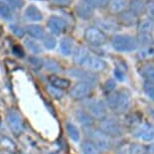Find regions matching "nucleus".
<instances>
[{"mask_svg": "<svg viewBox=\"0 0 154 154\" xmlns=\"http://www.w3.org/2000/svg\"><path fill=\"white\" fill-rule=\"evenodd\" d=\"M112 48L119 53H131L137 48L136 37L129 34H116L111 42Z\"/></svg>", "mask_w": 154, "mask_h": 154, "instance_id": "obj_1", "label": "nucleus"}, {"mask_svg": "<svg viewBox=\"0 0 154 154\" xmlns=\"http://www.w3.org/2000/svg\"><path fill=\"white\" fill-rule=\"evenodd\" d=\"M100 130L109 137H118L123 134V128L121 124L114 118H104L101 120Z\"/></svg>", "mask_w": 154, "mask_h": 154, "instance_id": "obj_2", "label": "nucleus"}, {"mask_svg": "<svg viewBox=\"0 0 154 154\" xmlns=\"http://www.w3.org/2000/svg\"><path fill=\"white\" fill-rule=\"evenodd\" d=\"M85 39L87 42L95 46L103 45L107 42V35L100 28L90 26L85 31Z\"/></svg>", "mask_w": 154, "mask_h": 154, "instance_id": "obj_3", "label": "nucleus"}, {"mask_svg": "<svg viewBox=\"0 0 154 154\" xmlns=\"http://www.w3.org/2000/svg\"><path fill=\"white\" fill-rule=\"evenodd\" d=\"M86 109H87V112L95 119L103 120L107 116L106 107L104 105L103 102L101 100H99V99H92V100L87 102Z\"/></svg>", "mask_w": 154, "mask_h": 154, "instance_id": "obj_4", "label": "nucleus"}, {"mask_svg": "<svg viewBox=\"0 0 154 154\" xmlns=\"http://www.w3.org/2000/svg\"><path fill=\"white\" fill-rule=\"evenodd\" d=\"M68 75L72 78L81 80V82H85L90 86H95L98 83V77L89 69H72L68 72Z\"/></svg>", "mask_w": 154, "mask_h": 154, "instance_id": "obj_5", "label": "nucleus"}, {"mask_svg": "<svg viewBox=\"0 0 154 154\" xmlns=\"http://www.w3.org/2000/svg\"><path fill=\"white\" fill-rule=\"evenodd\" d=\"M90 136L93 139V143H94L99 150L107 151L111 147V140L108 135H106L104 132H102L101 130H91L89 131Z\"/></svg>", "mask_w": 154, "mask_h": 154, "instance_id": "obj_6", "label": "nucleus"}, {"mask_svg": "<svg viewBox=\"0 0 154 154\" xmlns=\"http://www.w3.org/2000/svg\"><path fill=\"white\" fill-rule=\"evenodd\" d=\"M83 66H85L93 72H102L106 69V62L103 59L97 56H94V54H88V56L85 57V60H83L82 65Z\"/></svg>", "mask_w": 154, "mask_h": 154, "instance_id": "obj_7", "label": "nucleus"}, {"mask_svg": "<svg viewBox=\"0 0 154 154\" xmlns=\"http://www.w3.org/2000/svg\"><path fill=\"white\" fill-rule=\"evenodd\" d=\"M131 105H132V97L130 95V93L126 91V90L119 91L115 111L120 113V114H124V113L129 111L130 108H131Z\"/></svg>", "mask_w": 154, "mask_h": 154, "instance_id": "obj_8", "label": "nucleus"}, {"mask_svg": "<svg viewBox=\"0 0 154 154\" xmlns=\"http://www.w3.org/2000/svg\"><path fill=\"white\" fill-rule=\"evenodd\" d=\"M92 87L85 82H79L72 87V90L69 91V96L74 100L80 101L86 99L88 96L91 94Z\"/></svg>", "mask_w": 154, "mask_h": 154, "instance_id": "obj_9", "label": "nucleus"}, {"mask_svg": "<svg viewBox=\"0 0 154 154\" xmlns=\"http://www.w3.org/2000/svg\"><path fill=\"white\" fill-rule=\"evenodd\" d=\"M75 11L82 19H90L95 13V7L89 0H80L75 6Z\"/></svg>", "mask_w": 154, "mask_h": 154, "instance_id": "obj_10", "label": "nucleus"}, {"mask_svg": "<svg viewBox=\"0 0 154 154\" xmlns=\"http://www.w3.org/2000/svg\"><path fill=\"white\" fill-rule=\"evenodd\" d=\"M7 122L12 131H14L15 133L21 132L23 128V122H22V117L19 112H17L16 110H10V111H8Z\"/></svg>", "mask_w": 154, "mask_h": 154, "instance_id": "obj_11", "label": "nucleus"}, {"mask_svg": "<svg viewBox=\"0 0 154 154\" xmlns=\"http://www.w3.org/2000/svg\"><path fill=\"white\" fill-rule=\"evenodd\" d=\"M134 136L142 141H153L154 140V127L148 124H143L138 126L134 131Z\"/></svg>", "mask_w": 154, "mask_h": 154, "instance_id": "obj_12", "label": "nucleus"}, {"mask_svg": "<svg viewBox=\"0 0 154 154\" xmlns=\"http://www.w3.org/2000/svg\"><path fill=\"white\" fill-rule=\"evenodd\" d=\"M48 26L49 30L54 34H60L66 29V23L59 16H51L48 20Z\"/></svg>", "mask_w": 154, "mask_h": 154, "instance_id": "obj_13", "label": "nucleus"}, {"mask_svg": "<svg viewBox=\"0 0 154 154\" xmlns=\"http://www.w3.org/2000/svg\"><path fill=\"white\" fill-rule=\"evenodd\" d=\"M118 22L124 26H132L137 22V16L134 15L131 11H122L118 14Z\"/></svg>", "mask_w": 154, "mask_h": 154, "instance_id": "obj_14", "label": "nucleus"}, {"mask_svg": "<svg viewBox=\"0 0 154 154\" xmlns=\"http://www.w3.org/2000/svg\"><path fill=\"white\" fill-rule=\"evenodd\" d=\"M48 82H49V84H51V86L56 87V88H59L60 90L69 88V85H71L69 80L65 79V78L57 77V75H49V77H48Z\"/></svg>", "mask_w": 154, "mask_h": 154, "instance_id": "obj_15", "label": "nucleus"}, {"mask_svg": "<svg viewBox=\"0 0 154 154\" xmlns=\"http://www.w3.org/2000/svg\"><path fill=\"white\" fill-rule=\"evenodd\" d=\"M129 11L136 16H139L145 12V1L144 0H130Z\"/></svg>", "mask_w": 154, "mask_h": 154, "instance_id": "obj_16", "label": "nucleus"}, {"mask_svg": "<svg viewBox=\"0 0 154 154\" xmlns=\"http://www.w3.org/2000/svg\"><path fill=\"white\" fill-rule=\"evenodd\" d=\"M24 16L26 19L32 20V21H40L42 19V12L34 5H29L28 7H26V9L24 11Z\"/></svg>", "mask_w": 154, "mask_h": 154, "instance_id": "obj_17", "label": "nucleus"}, {"mask_svg": "<svg viewBox=\"0 0 154 154\" xmlns=\"http://www.w3.org/2000/svg\"><path fill=\"white\" fill-rule=\"evenodd\" d=\"M136 42H137V45H140L141 48H147V46L153 45L154 39L151 33L139 32L137 37H136Z\"/></svg>", "mask_w": 154, "mask_h": 154, "instance_id": "obj_18", "label": "nucleus"}, {"mask_svg": "<svg viewBox=\"0 0 154 154\" xmlns=\"http://www.w3.org/2000/svg\"><path fill=\"white\" fill-rule=\"evenodd\" d=\"M137 28H138L139 32L151 33L154 29V20L149 18V17L142 19L138 22Z\"/></svg>", "mask_w": 154, "mask_h": 154, "instance_id": "obj_19", "label": "nucleus"}, {"mask_svg": "<svg viewBox=\"0 0 154 154\" xmlns=\"http://www.w3.org/2000/svg\"><path fill=\"white\" fill-rule=\"evenodd\" d=\"M75 115H77L78 120H79V122L83 125V126L90 127L94 124V118H93L87 111L79 110V111L75 113Z\"/></svg>", "mask_w": 154, "mask_h": 154, "instance_id": "obj_20", "label": "nucleus"}, {"mask_svg": "<svg viewBox=\"0 0 154 154\" xmlns=\"http://www.w3.org/2000/svg\"><path fill=\"white\" fill-rule=\"evenodd\" d=\"M26 30H27V33L35 39H40L45 36V29H43V27L42 25L30 24L26 27Z\"/></svg>", "mask_w": 154, "mask_h": 154, "instance_id": "obj_21", "label": "nucleus"}, {"mask_svg": "<svg viewBox=\"0 0 154 154\" xmlns=\"http://www.w3.org/2000/svg\"><path fill=\"white\" fill-rule=\"evenodd\" d=\"M72 49H74V42L69 37H65L60 40V51L63 56H71L72 54Z\"/></svg>", "mask_w": 154, "mask_h": 154, "instance_id": "obj_22", "label": "nucleus"}, {"mask_svg": "<svg viewBox=\"0 0 154 154\" xmlns=\"http://www.w3.org/2000/svg\"><path fill=\"white\" fill-rule=\"evenodd\" d=\"M109 9L112 13H121L126 7V0H109Z\"/></svg>", "mask_w": 154, "mask_h": 154, "instance_id": "obj_23", "label": "nucleus"}, {"mask_svg": "<svg viewBox=\"0 0 154 154\" xmlns=\"http://www.w3.org/2000/svg\"><path fill=\"white\" fill-rule=\"evenodd\" d=\"M140 75L146 80V82H154V65H144L140 69Z\"/></svg>", "mask_w": 154, "mask_h": 154, "instance_id": "obj_24", "label": "nucleus"}, {"mask_svg": "<svg viewBox=\"0 0 154 154\" xmlns=\"http://www.w3.org/2000/svg\"><path fill=\"white\" fill-rule=\"evenodd\" d=\"M66 132H68L69 136L71 137V139L75 142H79L80 138H81V134L80 131L78 129V127L75 125L72 124V123H68L66 124Z\"/></svg>", "mask_w": 154, "mask_h": 154, "instance_id": "obj_25", "label": "nucleus"}, {"mask_svg": "<svg viewBox=\"0 0 154 154\" xmlns=\"http://www.w3.org/2000/svg\"><path fill=\"white\" fill-rule=\"evenodd\" d=\"M99 24H100L101 28L100 29H106L108 31H115L117 29L118 27V24L116 23L115 21H113L111 19H102V20H99Z\"/></svg>", "mask_w": 154, "mask_h": 154, "instance_id": "obj_26", "label": "nucleus"}, {"mask_svg": "<svg viewBox=\"0 0 154 154\" xmlns=\"http://www.w3.org/2000/svg\"><path fill=\"white\" fill-rule=\"evenodd\" d=\"M83 154H100V150L92 141H86L82 145Z\"/></svg>", "mask_w": 154, "mask_h": 154, "instance_id": "obj_27", "label": "nucleus"}, {"mask_svg": "<svg viewBox=\"0 0 154 154\" xmlns=\"http://www.w3.org/2000/svg\"><path fill=\"white\" fill-rule=\"evenodd\" d=\"M89 51H87L86 48H79L75 51V53L74 54V60L75 63H78V65H82L83 60H85V57L88 56Z\"/></svg>", "mask_w": 154, "mask_h": 154, "instance_id": "obj_28", "label": "nucleus"}, {"mask_svg": "<svg viewBox=\"0 0 154 154\" xmlns=\"http://www.w3.org/2000/svg\"><path fill=\"white\" fill-rule=\"evenodd\" d=\"M24 43L26 45V48L29 49L31 53L33 54H40L42 51V48L38 43H37L35 40L33 39H30V38H27L24 40Z\"/></svg>", "mask_w": 154, "mask_h": 154, "instance_id": "obj_29", "label": "nucleus"}, {"mask_svg": "<svg viewBox=\"0 0 154 154\" xmlns=\"http://www.w3.org/2000/svg\"><path fill=\"white\" fill-rule=\"evenodd\" d=\"M139 59L141 60H148L154 57V46H147V48H142L138 54Z\"/></svg>", "mask_w": 154, "mask_h": 154, "instance_id": "obj_30", "label": "nucleus"}, {"mask_svg": "<svg viewBox=\"0 0 154 154\" xmlns=\"http://www.w3.org/2000/svg\"><path fill=\"white\" fill-rule=\"evenodd\" d=\"M0 15L5 19L12 18V13H11L10 7L4 1H1V0H0Z\"/></svg>", "mask_w": 154, "mask_h": 154, "instance_id": "obj_31", "label": "nucleus"}, {"mask_svg": "<svg viewBox=\"0 0 154 154\" xmlns=\"http://www.w3.org/2000/svg\"><path fill=\"white\" fill-rule=\"evenodd\" d=\"M118 99V92H112L107 96V105L111 110H114L116 108V104H117Z\"/></svg>", "mask_w": 154, "mask_h": 154, "instance_id": "obj_32", "label": "nucleus"}, {"mask_svg": "<svg viewBox=\"0 0 154 154\" xmlns=\"http://www.w3.org/2000/svg\"><path fill=\"white\" fill-rule=\"evenodd\" d=\"M144 93L154 101V82H145L143 86Z\"/></svg>", "mask_w": 154, "mask_h": 154, "instance_id": "obj_33", "label": "nucleus"}, {"mask_svg": "<svg viewBox=\"0 0 154 154\" xmlns=\"http://www.w3.org/2000/svg\"><path fill=\"white\" fill-rule=\"evenodd\" d=\"M43 45L45 48L48 49H54L57 45V39L53 35H46L43 39Z\"/></svg>", "mask_w": 154, "mask_h": 154, "instance_id": "obj_34", "label": "nucleus"}, {"mask_svg": "<svg viewBox=\"0 0 154 154\" xmlns=\"http://www.w3.org/2000/svg\"><path fill=\"white\" fill-rule=\"evenodd\" d=\"M45 68L51 72H60V66L59 63L56 62L54 60H45Z\"/></svg>", "mask_w": 154, "mask_h": 154, "instance_id": "obj_35", "label": "nucleus"}, {"mask_svg": "<svg viewBox=\"0 0 154 154\" xmlns=\"http://www.w3.org/2000/svg\"><path fill=\"white\" fill-rule=\"evenodd\" d=\"M116 88V82L113 79H110V80H107L105 84L103 85V91L105 94H110L114 91V89Z\"/></svg>", "mask_w": 154, "mask_h": 154, "instance_id": "obj_36", "label": "nucleus"}, {"mask_svg": "<svg viewBox=\"0 0 154 154\" xmlns=\"http://www.w3.org/2000/svg\"><path fill=\"white\" fill-rule=\"evenodd\" d=\"M145 13L149 18L154 20V0H148L145 2Z\"/></svg>", "mask_w": 154, "mask_h": 154, "instance_id": "obj_37", "label": "nucleus"}, {"mask_svg": "<svg viewBox=\"0 0 154 154\" xmlns=\"http://www.w3.org/2000/svg\"><path fill=\"white\" fill-rule=\"evenodd\" d=\"M48 91L49 94H51V97H54V99H62L63 97V90H60L59 88H56V87L48 86Z\"/></svg>", "mask_w": 154, "mask_h": 154, "instance_id": "obj_38", "label": "nucleus"}, {"mask_svg": "<svg viewBox=\"0 0 154 154\" xmlns=\"http://www.w3.org/2000/svg\"><path fill=\"white\" fill-rule=\"evenodd\" d=\"M127 150H128V152H129V154H143L144 153V148L138 144L129 145V148H128Z\"/></svg>", "mask_w": 154, "mask_h": 154, "instance_id": "obj_39", "label": "nucleus"}, {"mask_svg": "<svg viewBox=\"0 0 154 154\" xmlns=\"http://www.w3.org/2000/svg\"><path fill=\"white\" fill-rule=\"evenodd\" d=\"M28 62H29L30 65L36 69H42V66H43L42 60L40 59H38V57H28Z\"/></svg>", "mask_w": 154, "mask_h": 154, "instance_id": "obj_40", "label": "nucleus"}, {"mask_svg": "<svg viewBox=\"0 0 154 154\" xmlns=\"http://www.w3.org/2000/svg\"><path fill=\"white\" fill-rule=\"evenodd\" d=\"M91 2V4L94 7H98V8H104L106 6H108L109 0H89Z\"/></svg>", "mask_w": 154, "mask_h": 154, "instance_id": "obj_41", "label": "nucleus"}, {"mask_svg": "<svg viewBox=\"0 0 154 154\" xmlns=\"http://www.w3.org/2000/svg\"><path fill=\"white\" fill-rule=\"evenodd\" d=\"M12 53L18 57H24V51H23V48L18 45H15L12 46Z\"/></svg>", "mask_w": 154, "mask_h": 154, "instance_id": "obj_42", "label": "nucleus"}, {"mask_svg": "<svg viewBox=\"0 0 154 154\" xmlns=\"http://www.w3.org/2000/svg\"><path fill=\"white\" fill-rule=\"evenodd\" d=\"M10 29L12 30L13 32L15 33L17 36H19V37H22L23 34H24V30H23L21 27L17 26V25H14V24L10 25Z\"/></svg>", "mask_w": 154, "mask_h": 154, "instance_id": "obj_43", "label": "nucleus"}, {"mask_svg": "<svg viewBox=\"0 0 154 154\" xmlns=\"http://www.w3.org/2000/svg\"><path fill=\"white\" fill-rule=\"evenodd\" d=\"M7 1H8V3L16 8L22 7V5H23V0H7Z\"/></svg>", "mask_w": 154, "mask_h": 154, "instance_id": "obj_44", "label": "nucleus"}, {"mask_svg": "<svg viewBox=\"0 0 154 154\" xmlns=\"http://www.w3.org/2000/svg\"><path fill=\"white\" fill-rule=\"evenodd\" d=\"M115 75H116V78H117V79H118L119 81H123V80H124V75H123V72H122L119 69H115Z\"/></svg>", "mask_w": 154, "mask_h": 154, "instance_id": "obj_45", "label": "nucleus"}, {"mask_svg": "<svg viewBox=\"0 0 154 154\" xmlns=\"http://www.w3.org/2000/svg\"><path fill=\"white\" fill-rule=\"evenodd\" d=\"M56 3L57 4H62V5H66V4H69L71 2V0H54Z\"/></svg>", "mask_w": 154, "mask_h": 154, "instance_id": "obj_46", "label": "nucleus"}, {"mask_svg": "<svg viewBox=\"0 0 154 154\" xmlns=\"http://www.w3.org/2000/svg\"><path fill=\"white\" fill-rule=\"evenodd\" d=\"M149 154H154V144H152V145H150L149 146Z\"/></svg>", "mask_w": 154, "mask_h": 154, "instance_id": "obj_47", "label": "nucleus"}, {"mask_svg": "<svg viewBox=\"0 0 154 154\" xmlns=\"http://www.w3.org/2000/svg\"><path fill=\"white\" fill-rule=\"evenodd\" d=\"M1 33H2V26L0 25V34H1Z\"/></svg>", "mask_w": 154, "mask_h": 154, "instance_id": "obj_48", "label": "nucleus"}]
</instances>
